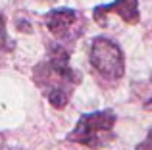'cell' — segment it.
I'll return each mask as SVG.
<instances>
[{"label": "cell", "mask_w": 152, "mask_h": 150, "mask_svg": "<svg viewBox=\"0 0 152 150\" xmlns=\"http://www.w3.org/2000/svg\"><path fill=\"white\" fill-rule=\"evenodd\" d=\"M33 81L54 108H66L81 83V73L71 68L69 52L64 44H50L46 60L33 68Z\"/></svg>", "instance_id": "obj_1"}, {"label": "cell", "mask_w": 152, "mask_h": 150, "mask_svg": "<svg viewBox=\"0 0 152 150\" xmlns=\"http://www.w3.org/2000/svg\"><path fill=\"white\" fill-rule=\"evenodd\" d=\"M114 110H98V112L83 114L77 119L75 127L67 133V141L89 148H100L108 141L114 139Z\"/></svg>", "instance_id": "obj_2"}, {"label": "cell", "mask_w": 152, "mask_h": 150, "mask_svg": "<svg viewBox=\"0 0 152 150\" xmlns=\"http://www.w3.org/2000/svg\"><path fill=\"white\" fill-rule=\"evenodd\" d=\"M91 66L108 81H118L125 73V60L123 52L112 39L94 37L89 50Z\"/></svg>", "instance_id": "obj_3"}, {"label": "cell", "mask_w": 152, "mask_h": 150, "mask_svg": "<svg viewBox=\"0 0 152 150\" xmlns=\"http://www.w3.org/2000/svg\"><path fill=\"white\" fill-rule=\"evenodd\" d=\"M45 25L60 42H73L85 31V17L73 8H54L45 14Z\"/></svg>", "instance_id": "obj_4"}, {"label": "cell", "mask_w": 152, "mask_h": 150, "mask_svg": "<svg viewBox=\"0 0 152 150\" xmlns=\"http://www.w3.org/2000/svg\"><path fill=\"white\" fill-rule=\"evenodd\" d=\"M108 14H118L123 21L131 23H139L141 19V14H139V0H114L112 4H100L93 10V17L94 21H98L100 25L106 23V15Z\"/></svg>", "instance_id": "obj_5"}, {"label": "cell", "mask_w": 152, "mask_h": 150, "mask_svg": "<svg viewBox=\"0 0 152 150\" xmlns=\"http://www.w3.org/2000/svg\"><path fill=\"white\" fill-rule=\"evenodd\" d=\"M15 48V42L8 37V29H6V17L0 14V52H12Z\"/></svg>", "instance_id": "obj_6"}, {"label": "cell", "mask_w": 152, "mask_h": 150, "mask_svg": "<svg viewBox=\"0 0 152 150\" xmlns=\"http://www.w3.org/2000/svg\"><path fill=\"white\" fill-rule=\"evenodd\" d=\"M135 150H152V129L146 133V137L135 146Z\"/></svg>", "instance_id": "obj_7"}, {"label": "cell", "mask_w": 152, "mask_h": 150, "mask_svg": "<svg viewBox=\"0 0 152 150\" xmlns=\"http://www.w3.org/2000/svg\"><path fill=\"white\" fill-rule=\"evenodd\" d=\"M145 110H148V112H152V98L145 102Z\"/></svg>", "instance_id": "obj_8"}]
</instances>
